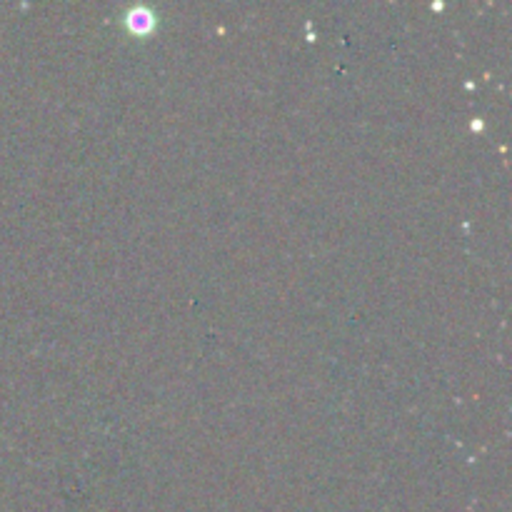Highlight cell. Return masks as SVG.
<instances>
[{
	"mask_svg": "<svg viewBox=\"0 0 512 512\" xmlns=\"http://www.w3.org/2000/svg\"><path fill=\"white\" fill-rule=\"evenodd\" d=\"M123 23L128 28V33L148 35L158 28V13L153 8H148V5H135V8L125 10Z\"/></svg>",
	"mask_w": 512,
	"mask_h": 512,
	"instance_id": "1",
	"label": "cell"
}]
</instances>
